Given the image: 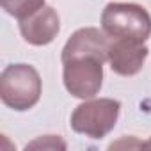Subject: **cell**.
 <instances>
[{
	"label": "cell",
	"instance_id": "obj_1",
	"mask_svg": "<svg viewBox=\"0 0 151 151\" xmlns=\"http://www.w3.org/2000/svg\"><path fill=\"white\" fill-rule=\"evenodd\" d=\"M41 77L30 64H9L0 75V98L4 105L23 112L32 109L41 98Z\"/></svg>",
	"mask_w": 151,
	"mask_h": 151
},
{
	"label": "cell",
	"instance_id": "obj_2",
	"mask_svg": "<svg viewBox=\"0 0 151 151\" xmlns=\"http://www.w3.org/2000/svg\"><path fill=\"white\" fill-rule=\"evenodd\" d=\"M101 29L110 39L146 43L151 37V14L139 4L112 2L101 13Z\"/></svg>",
	"mask_w": 151,
	"mask_h": 151
},
{
	"label": "cell",
	"instance_id": "obj_3",
	"mask_svg": "<svg viewBox=\"0 0 151 151\" xmlns=\"http://www.w3.org/2000/svg\"><path fill=\"white\" fill-rule=\"evenodd\" d=\"M121 103L112 98H91L73 110L69 124L73 132L100 140L109 135L119 117Z\"/></svg>",
	"mask_w": 151,
	"mask_h": 151
},
{
	"label": "cell",
	"instance_id": "obj_4",
	"mask_svg": "<svg viewBox=\"0 0 151 151\" xmlns=\"http://www.w3.org/2000/svg\"><path fill=\"white\" fill-rule=\"evenodd\" d=\"M62 80L71 96L91 100L103 86V60L94 55L68 59L62 62Z\"/></svg>",
	"mask_w": 151,
	"mask_h": 151
},
{
	"label": "cell",
	"instance_id": "obj_5",
	"mask_svg": "<svg viewBox=\"0 0 151 151\" xmlns=\"http://www.w3.org/2000/svg\"><path fill=\"white\" fill-rule=\"evenodd\" d=\"M149 55V48L142 41L135 39H110L107 60L110 69L121 77H133L137 75L146 59Z\"/></svg>",
	"mask_w": 151,
	"mask_h": 151
},
{
	"label": "cell",
	"instance_id": "obj_6",
	"mask_svg": "<svg viewBox=\"0 0 151 151\" xmlns=\"http://www.w3.org/2000/svg\"><path fill=\"white\" fill-rule=\"evenodd\" d=\"M109 46H110V37L103 32V29L100 30L96 27H84L73 32L71 37L66 41L60 53V60L64 62L73 57L94 55L105 62L109 55Z\"/></svg>",
	"mask_w": 151,
	"mask_h": 151
},
{
	"label": "cell",
	"instance_id": "obj_7",
	"mask_svg": "<svg viewBox=\"0 0 151 151\" xmlns=\"http://www.w3.org/2000/svg\"><path fill=\"white\" fill-rule=\"evenodd\" d=\"M60 30V20L53 7L45 6L32 16L20 22L22 37L32 46L50 45Z\"/></svg>",
	"mask_w": 151,
	"mask_h": 151
},
{
	"label": "cell",
	"instance_id": "obj_8",
	"mask_svg": "<svg viewBox=\"0 0 151 151\" xmlns=\"http://www.w3.org/2000/svg\"><path fill=\"white\" fill-rule=\"evenodd\" d=\"M0 4L9 16L22 22L45 7V0H0Z\"/></svg>",
	"mask_w": 151,
	"mask_h": 151
},
{
	"label": "cell",
	"instance_id": "obj_9",
	"mask_svg": "<svg viewBox=\"0 0 151 151\" xmlns=\"http://www.w3.org/2000/svg\"><path fill=\"white\" fill-rule=\"evenodd\" d=\"M27 149H66V142L59 135H45L27 144Z\"/></svg>",
	"mask_w": 151,
	"mask_h": 151
},
{
	"label": "cell",
	"instance_id": "obj_10",
	"mask_svg": "<svg viewBox=\"0 0 151 151\" xmlns=\"http://www.w3.org/2000/svg\"><path fill=\"white\" fill-rule=\"evenodd\" d=\"M142 147H146V149H151V137H149V140H146V142L142 144Z\"/></svg>",
	"mask_w": 151,
	"mask_h": 151
}]
</instances>
